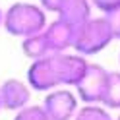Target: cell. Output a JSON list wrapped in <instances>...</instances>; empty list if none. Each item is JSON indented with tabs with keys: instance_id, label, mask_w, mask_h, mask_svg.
<instances>
[{
	"instance_id": "19",
	"label": "cell",
	"mask_w": 120,
	"mask_h": 120,
	"mask_svg": "<svg viewBox=\"0 0 120 120\" xmlns=\"http://www.w3.org/2000/svg\"><path fill=\"white\" fill-rule=\"evenodd\" d=\"M0 110H2V105H0Z\"/></svg>"
},
{
	"instance_id": "7",
	"label": "cell",
	"mask_w": 120,
	"mask_h": 120,
	"mask_svg": "<svg viewBox=\"0 0 120 120\" xmlns=\"http://www.w3.org/2000/svg\"><path fill=\"white\" fill-rule=\"evenodd\" d=\"M43 33L47 37L50 52H66V50H70L72 45H74L76 27L70 25L68 21L56 18V19H52L50 23H47V27L43 29Z\"/></svg>"
},
{
	"instance_id": "3",
	"label": "cell",
	"mask_w": 120,
	"mask_h": 120,
	"mask_svg": "<svg viewBox=\"0 0 120 120\" xmlns=\"http://www.w3.org/2000/svg\"><path fill=\"white\" fill-rule=\"evenodd\" d=\"M114 41V33H112L110 21L107 16L101 18H89L83 23H79L74 33V45L72 49L81 56H93L105 50L109 45Z\"/></svg>"
},
{
	"instance_id": "5",
	"label": "cell",
	"mask_w": 120,
	"mask_h": 120,
	"mask_svg": "<svg viewBox=\"0 0 120 120\" xmlns=\"http://www.w3.org/2000/svg\"><path fill=\"white\" fill-rule=\"evenodd\" d=\"M43 109L52 120H74L79 109V99L68 87H56L47 91L43 99Z\"/></svg>"
},
{
	"instance_id": "16",
	"label": "cell",
	"mask_w": 120,
	"mask_h": 120,
	"mask_svg": "<svg viewBox=\"0 0 120 120\" xmlns=\"http://www.w3.org/2000/svg\"><path fill=\"white\" fill-rule=\"evenodd\" d=\"M2 19H4V10L0 8V27H2Z\"/></svg>"
},
{
	"instance_id": "13",
	"label": "cell",
	"mask_w": 120,
	"mask_h": 120,
	"mask_svg": "<svg viewBox=\"0 0 120 120\" xmlns=\"http://www.w3.org/2000/svg\"><path fill=\"white\" fill-rule=\"evenodd\" d=\"M93 8H97L103 16H109V14L120 10V0H89Z\"/></svg>"
},
{
	"instance_id": "14",
	"label": "cell",
	"mask_w": 120,
	"mask_h": 120,
	"mask_svg": "<svg viewBox=\"0 0 120 120\" xmlns=\"http://www.w3.org/2000/svg\"><path fill=\"white\" fill-rule=\"evenodd\" d=\"M62 4H64V0H39V6L47 14H58Z\"/></svg>"
},
{
	"instance_id": "12",
	"label": "cell",
	"mask_w": 120,
	"mask_h": 120,
	"mask_svg": "<svg viewBox=\"0 0 120 120\" xmlns=\"http://www.w3.org/2000/svg\"><path fill=\"white\" fill-rule=\"evenodd\" d=\"M14 120H52V118L47 114V110L43 109V105H31L29 103L27 107H23L21 110L16 112Z\"/></svg>"
},
{
	"instance_id": "15",
	"label": "cell",
	"mask_w": 120,
	"mask_h": 120,
	"mask_svg": "<svg viewBox=\"0 0 120 120\" xmlns=\"http://www.w3.org/2000/svg\"><path fill=\"white\" fill-rule=\"evenodd\" d=\"M109 21H110V27H112V33H114V39L120 41V10L109 14Z\"/></svg>"
},
{
	"instance_id": "6",
	"label": "cell",
	"mask_w": 120,
	"mask_h": 120,
	"mask_svg": "<svg viewBox=\"0 0 120 120\" xmlns=\"http://www.w3.org/2000/svg\"><path fill=\"white\" fill-rule=\"evenodd\" d=\"M33 89L27 85V81H21L16 78H10L0 83V105L4 110L18 112L23 107H27L31 101Z\"/></svg>"
},
{
	"instance_id": "2",
	"label": "cell",
	"mask_w": 120,
	"mask_h": 120,
	"mask_svg": "<svg viewBox=\"0 0 120 120\" xmlns=\"http://www.w3.org/2000/svg\"><path fill=\"white\" fill-rule=\"evenodd\" d=\"M47 12H45L39 4L31 2H14L12 6L4 10V19L2 27L6 33L12 37H31L35 33H41L47 27Z\"/></svg>"
},
{
	"instance_id": "1",
	"label": "cell",
	"mask_w": 120,
	"mask_h": 120,
	"mask_svg": "<svg viewBox=\"0 0 120 120\" xmlns=\"http://www.w3.org/2000/svg\"><path fill=\"white\" fill-rule=\"evenodd\" d=\"M87 66V58L78 52H50L31 60V66L27 68V85L41 93L56 87H76Z\"/></svg>"
},
{
	"instance_id": "18",
	"label": "cell",
	"mask_w": 120,
	"mask_h": 120,
	"mask_svg": "<svg viewBox=\"0 0 120 120\" xmlns=\"http://www.w3.org/2000/svg\"><path fill=\"white\" fill-rule=\"evenodd\" d=\"M118 64H120V54H118Z\"/></svg>"
},
{
	"instance_id": "11",
	"label": "cell",
	"mask_w": 120,
	"mask_h": 120,
	"mask_svg": "<svg viewBox=\"0 0 120 120\" xmlns=\"http://www.w3.org/2000/svg\"><path fill=\"white\" fill-rule=\"evenodd\" d=\"M74 120H114L110 114V110L103 105H95V103H89L79 107Z\"/></svg>"
},
{
	"instance_id": "8",
	"label": "cell",
	"mask_w": 120,
	"mask_h": 120,
	"mask_svg": "<svg viewBox=\"0 0 120 120\" xmlns=\"http://www.w3.org/2000/svg\"><path fill=\"white\" fill-rule=\"evenodd\" d=\"M91 10H93V6L89 0H64L62 8L58 10L56 16L60 19L68 21L70 25L78 27L79 23H83L85 19L91 18Z\"/></svg>"
},
{
	"instance_id": "9",
	"label": "cell",
	"mask_w": 120,
	"mask_h": 120,
	"mask_svg": "<svg viewBox=\"0 0 120 120\" xmlns=\"http://www.w3.org/2000/svg\"><path fill=\"white\" fill-rule=\"evenodd\" d=\"M21 50H23V54L27 58H31V60H37V58H43V56L50 54V47H49L47 37H45L43 31L21 39Z\"/></svg>"
},
{
	"instance_id": "10",
	"label": "cell",
	"mask_w": 120,
	"mask_h": 120,
	"mask_svg": "<svg viewBox=\"0 0 120 120\" xmlns=\"http://www.w3.org/2000/svg\"><path fill=\"white\" fill-rule=\"evenodd\" d=\"M101 105L109 110H120V72H109V81Z\"/></svg>"
},
{
	"instance_id": "17",
	"label": "cell",
	"mask_w": 120,
	"mask_h": 120,
	"mask_svg": "<svg viewBox=\"0 0 120 120\" xmlns=\"http://www.w3.org/2000/svg\"><path fill=\"white\" fill-rule=\"evenodd\" d=\"M114 120H120V112H118V116H116V118H114Z\"/></svg>"
},
{
	"instance_id": "4",
	"label": "cell",
	"mask_w": 120,
	"mask_h": 120,
	"mask_svg": "<svg viewBox=\"0 0 120 120\" xmlns=\"http://www.w3.org/2000/svg\"><path fill=\"white\" fill-rule=\"evenodd\" d=\"M107 81H109V70L103 68L101 64H91L89 62L83 78L76 85L78 99L83 101V105H89V103L101 105L105 89H107Z\"/></svg>"
}]
</instances>
